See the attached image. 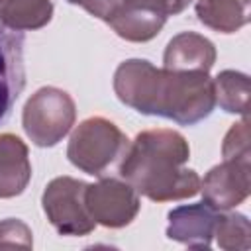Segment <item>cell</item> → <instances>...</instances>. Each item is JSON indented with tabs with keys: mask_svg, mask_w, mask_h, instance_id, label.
I'll list each match as a JSON object with an SVG mask.
<instances>
[{
	"mask_svg": "<svg viewBox=\"0 0 251 251\" xmlns=\"http://www.w3.org/2000/svg\"><path fill=\"white\" fill-rule=\"evenodd\" d=\"M118 100L145 116H161L180 126L206 120L216 106L208 73L157 69L147 59H127L114 73Z\"/></svg>",
	"mask_w": 251,
	"mask_h": 251,
	"instance_id": "6da1fadb",
	"label": "cell"
},
{
	"mask_svg": "<svg viewBox=\"0 0 251 251\" xmlns=\"http://www.w3.org/2000/svg\"><path fill=\"white\" fill-rule=\"evenodd\" d=\"M190 147L175 129H145L129 141L122 155L120 176L153 202L192 198L200 192V176L188 169Z\"/></svg>",
	"mask_w": 251,
	"mask_h": 251,
	"instance_id": "7a4b0ae2",
	"label": "cell"
},
{
	"mask_svg": "<svg viewBox=\"0 0 251 251\" xmlns=\"http://www.w3.org/2000/svg\"><path fill=\"white\" fill-rule=\"evenodd\" d=\"M127 145L129 139L114 122L102 116H92L82 120L71 133L67 157L78 171L102 176L104 171L124 155Z\"/></svg>",
	"mask_w": 251,
	"mask_h": 251,
	"instance_id": "3957f363",
	"label": "cell"
},
{
	"mask_svg": "<svg viewBox=\"0 0 251 251\" xmlns=\"http://www.w3.org/2000/svg\"><path fill=\"white\" fill-rule=\"evenodd\" d=\"M76 106L69 92L57 86H43L35 90L22 112V126L25 135L37 147L57 145L75 126Z\"/></svg>",
	"mask_w": 251,
	"mask_h": 251,
	"instance_id": "277c9868",
	"label": "cell"
},
{
	"mask_svg": "<svg viewBox=\"0 0 251 251\" xmlns=\"http://www.w3.org/2000/svg\"><path fill=\"white\" fill-rule=\"evenodd\" d=\"M86 182L73 176H57L47 182L41 206L49 224L61 235H88L96 222L86 208Z\"/></svg>",
	"mask_w": 251,
	"mask_h": 251,
	"instance_id": "5b68a950",
	"label": "cell"
},
{
	"mask_svg": "<svg viewBox=\"0 0 251 251\" xmlns=\"http://www.w3.org/2000/svg\"><path fill=\"white\" fill-rule=\"evenodd\" d=\"M84 200L92 220L110 229L129 226L141 208L139 194L120 178H100L88 184Z\"/></svg>",
	"mask_w": 251,
	"mask_h": 251,
	"instance_id": "8992f818",
	"label": "cell"
},
{
	"mask_svg": "<svg viewBox=\"0 0 251 251\" xmlns=\"http://www.w3.org/2000/svg\"><path fill=\"white\" fill-rule=\"evenodd\" d=\"M251 190V161H226L212 167L200 180L202 202L216 212H227L247 200Z\"/></svg>",
	"mask_w": 251,
	"mask_h": 251,
	"instance_id": "52a82bcc",
	"label": "cell"
},
{
	"mask_svg": "<svg viewBox=\"0 0 251 251\" xmlns=\"http://www.w3.org/2000/svg\"><path fill=\"white\" fill-rule=\"evenodd\" d=\"M24 86V33L0 24V124L10 116Z\"/></svg>",
	"mask_w": 251,
	"mask_h": 251,
	"instance_id": "ba28073f",
	"label": "cell"
},
{
	"mask_svg": "<svg viewBox=\"0 0 251 251\" xmlns=\"http://www.w3.org/2000/svg\"><path fill=\"white\" fill-rule=\"evenodd\" d=\"M167 237L192 249H208L212 245L218 212L206 202L182 204L169 212Z\"/></svg>",
	"mask_w": 251,
	"mask_h": 251,
	"instance_id": "9c48e42d",
	"label": "cell"
},
{
	"mask_svg": "<svg viewBox=\"0 0 251 251\" xmlns=\"http://www.w3.org/2000/svg\"><path fill=\"white\" fill-rule=\"evenodd\" d=\"M216 63V45L196 33V31H182L175 35L163 55V69L169 71H198L210 73Z\"/></svg>",
	"mask_w": 251,
	"mask_h": 251,
	"instance_id": "30bf717a",
	"label": "cell"
},
{
	"mask_svg": "<svg viewBox=\"0 0 251 251\" xmlns=\"http://www.w3.org/2000/svg\"><path fill=\"white\" fill-rule=\"evenodd\" d=\"M31 178L27 145L14 133H0V198L20 196Z\"/></svg>",
	"mask_w": 251,
	"mask_h": 251,
	"instance_id": "8fae6325",
	"label": "cell"
},
{
	"mask_svg": "<svg viewBox=\"0 0 251 251\" xmlns=\"http://www.w3.org/2000/svg\"><path fill=\"white\" fill-rule=\"evenodd\" d=\"M167 18L155 10L141 6L135 0H129L126 8L108 24L122 39L131 43H143L153 39L165 25Z\"/></svg>",
	"mask_w": 251,
	"mask_h": 251,
	"instance_id": "7c38bea8",
	"label": "cell"
},
{
	"mask_svg": "<svg viewBox=\"0 0 251 251\" xmlns=\"http://www.w3.org/2000/svg\"><path fill=\"white\" fill-rule=\"evenodd\" d=\"M251 0H196L198 22L218 33H235L249 24Z\"/></svg>",
	"mask_w": 251,
	"mask_h": 251,
	"instance_id": "4fadbf2b",
	"label": "cell"
},
{
	"mask_svg": "<svg viewBox=\"0 0 251 251\" xmlns=\"http://www.w3.org/2000/svg\"><path fill=\"white\" fill-rule=\"evenodd\" d=\"M53 18L51 0H0V24L16 31H31Z\"/></svg>",
	"mask_w": 251,
	"mask_h": 251,
	"instance_id": "5bb4252c",
	"label": "cell"
},
{
	"mask_svg": "<svg viewBox=\"0 0 251 251\" xmlns=\"http://www.w3.org/2000/svg\"><path fill=\"white\" fill-rule=\"evenodd\" d=\"M214 82L216 104L227 114L247 116L249 110V76L239 71H222Z\"/></svg>",
	"mask_w": 251,
	"mask_h": 251,
	"instance_id": "9a60e30c",
	"label": "cell"
},
{
	"mask_svg": "<svg viewBox=\"0 0 251 251\" xmlns=\"http://www.w3.org/2000/svg\"><path fill=\"white\" fill-rule=\"evenodd\" d=\"M214 237L224 251H247L251 247V226L243 214H218Z\"/></svg>",
	"mask_w": 251,
	"mask_h": 251,
	"instance_id": "2e32d148",
	"label": "cell"
},
{
	"mask_svg": "<svg viewBox=\"0 0 251 251\" xmlns=\"http://www.w3.org/2000/svg\"><path fill=\"white\" fill-rule=\"evenodd\" d=\"M222 155L226 161H249L251 145H249V118L243 116L241 122L233 124L222 143Z\"/></svg>",
	"mask_w": 251,
	"mask_h": 251,
	"instance_id": "e0dca14e",
	"label": "cell"
},
{
	"mask_svg": "<svg viewBox=\"0 0 251 251\" xmlns=\"http://www.w3.org/2000/svg\"><path fill=\"white\" fill-rule=\"evenodd\" d=\"M0 247H22L31 249L33 237L27 224L16 218H8L0 222Z\"/></svg>",
	"mask_w": 251,
	"mask_h": 251,
	"instance_id": "ac0fdd59",
	"label": "cell"
},
{
	"mask_svg": "<svg viewBox=\"0 0 251 251\" xmlns=\"http://www.w3.org/2000/svg\"><path fill=\"white\" fill-rule=\"evenodd\" d=\"M129 0H76L78 6H82L90 16L102 20L104 24H110L127 4Z\"/></svg>",
	"mask_w": 251,
	"mask_h": 251,
	"instance_id": "d6986e66",
	"label": "cell"
},
{
	"mask_svg": "<svg viewBox=\"0 0 251 251\" xmlns=\"http://www.w3.org/2000/svg\"><path fill=\"white\" fill-rule=\"evenodd\" d=\"M135 2H139L141 6L155 10L161 16L169 18V16H176V14L184 12L192 0H135Z\"/></svg>",
	"mask_w": 251,
	"mask_h": 251,
	"instance_id": "ffe728a7",
	"label": "cell"
},
{
	"mask_svg": "<svg viewBox=\"0 0 251 251\" xmlns=\"http://www.w3.org/2000/svg\"><path fill=\"white\" fill-rule=\"evenodd\" d=\"M67 2H69V4H76V0H67Z\"/></svg>",
	"mask_w": 251,
	"mask_h": 251,
	"instance_id": "44dd1931",
	"label": "cell"
}]
</instances>
